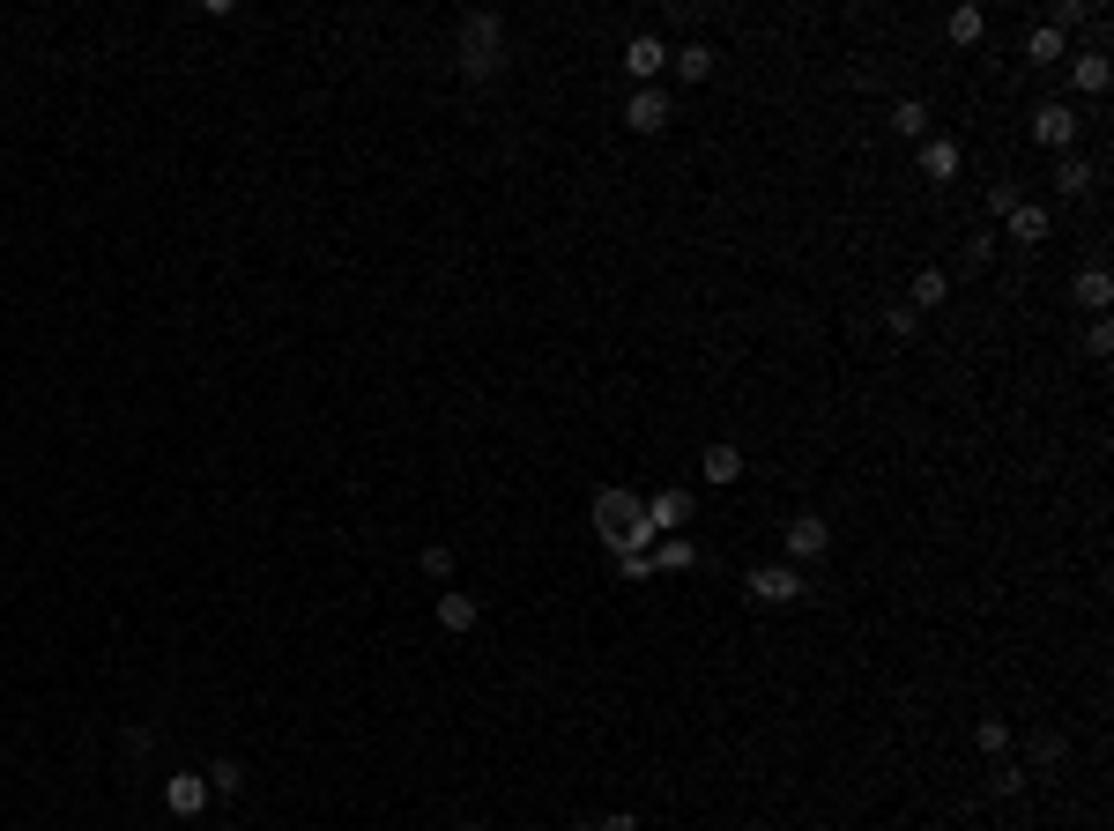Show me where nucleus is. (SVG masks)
Listing matches in <instances>:
<instances>
[{"mask_svg": "<svg viewBox=\"0 0 1114 831\" xmlns=\"http://www.w3.org/2000/svg\"><path fill=\"white\" fill-rule=\"evenodd\" d=\"M624 579L646 587V579H654V557H646V550H624Z\"/></svg>", "mask_w": 1114, "mask_h": 831, "instance_id": "27", "label": "nucleus"}, {"mask_svg": "<svg viewBox=\"0 0 1114 831\" xmlns=\"http://www.w3.org/2000/svg\"><path fill=\"white\" fill-rule=\"evenodd\" d=\"M921 178H937V186H943V178H959V142H929V148H921Z\"/></svg>", "mask_w": 1114, "mask_h": 831, "instance_id": "14", "label": "nucleus"}, {"mask_svg": "<svg viewBox=\"0 0 1114 831\" xmlns=\"http://www.w3.org/2000/svg\"><path fill=\"white\" fill-rule=\"evenodd\" d=\"M1070 74H1077V90H1085V98H1100V90L1114 82V74H1107V52H1085V60H1077Z\"/></svg>", "mask_w": 1114, "mask_h": 831, "instance_id": "20", "label": "nucleus"}, {"mask_svg": "<svg viewBox=\"0 0 1114 831\" xmlns=\"http://www.w3.org/2000/svg\"><path fill=\"white\" fill-rule=\"evenodd\" d=\"M417 564H423V579H446V572H453V550H439V542H431Z\"/></svg>", "mask_w": 1114, "mask_h": 831, "instance_id": "28", "label": "nucleus"}, {"mask_svg": "<svg viewBox=\"0 0 1114 831\" xmlns=\"http://www.w3.org/2000/svg\"><path fill=\"white\" fill-rule=\"evenodd\" d=\"M1033 142L1070 148V142H1077V112H1070L1063 98H1055V104H1040V112H1033Z\"/></svg>", "mask_w": 1114, "mask_h": 831, "instance_id": "7", "label": "nucleus"}, {"mask_svg": "<svg viewBox=\"0 0 1114 831\" xmlns=\"http://www.w3.org/2000/svg\"><path fill=\"white\" fill-rule=\"evenodd\" d=\"M698 468H706V483H720V490L743 483V453H736V445H706V461H698Z\"/></svg>", "mask_w": 1114, "mask_h": 831, "instance_id": "13", "label": "nucleus"}, {"mask_svg": "<svg viewBox=\"0 0 1114 831\" xmlns=\"http://www.w3.org/2000/svg\"><path fill=\"white\" fill-rule=\"evenodd\" d=\"M825 550H832V527L817 513H795L788 520V557H825Z\"/></svg>", "mask_w": 1114, "mask_h": 831, "instance_id": "8", "label": "nucleus"}, {"mask_svg": "<svg viewBox=\"0 0 1114 831\" xmlns=\"http://www.w3.org/2000/svg\"><path fill=\"white\" fill-rule=\"evenodd\" d=\"M662 68H668V45L654 38V30H640V38L624 45V74H632L640 90H654V74H662Z\"/></svg>", "mask_w": 1114, "mask_h": 831, "instance_id": "5", "label": "nucleus"}, {"mask_svg": "<svg viewBox=\"0 0 1114 831\" xmlns=\"http://www.w3.org/2000/svg\"><path fill=\"white\" fill-rule=\"evenodd\" d=\"M646 557H654V572H692V564H698V542H684V535H662L654 550H646Z\"/></svg>", "mask_w": 1114, "mask_h": 831, "instance_id": "11", "label": "nucleus"}, {"mask_svg": "<svg viewBox=\"0 0 1114 831\" xmlns=\"http://www.w3.org/2000/svg\"><path fill=\"white\" fill-rule=\"evenodd\" d=\"M973 742H981L989 758H1003V750H1011V720H981V728H973Z\"/></svg>", "mask_w": 1114, "mask_h": 831, "instance_id": "23", "label": "nucleus"}, {"mask_svg": "<svg viewBox=\"0 0 1114 831\" xmlns=\"http://www.w3.org/2000/svg\"><path fill=\"white\" fill-rule=\"evenodd\" d=\"M1011 238H1018V245H1040V238H1047V208L1018 201V208H1011Z\"/></svg>", "mask_w": 1114, "mask_h": 831, "instance_id": "16", "label": "nucleus"}, {"mask_svg": "<svg viewBox=\"0 0 1114 831\" xmlns=\"http://www.w3.org/2000/svg\"><path fill=\"white\" fill-rule=\"evenodd\" d=\"M795 594H803L795 564H758V572H750V602H766V609H788Z\"/></svg>", "mask_w": 1114, "mask_h": 831, "instance_id": "4", "label": "nucleus"}, {"mask_svg": "<svg viewBox=\"0 0 1114 831\" xmlns=\"http://www.w3.org/2000/svg\"><path fill=\"white\" fill-rule=\"evenodd\" d=\"M461 831H483V824H461Z\"/></svg>", "mask_w": 1114, "mask_h": 831, "instance_id": "29", "label": "nucleus"}, {"mask_svg": "<svg viewBox=\"0 0 1114 831\" xmlns=\"http://www.w3.org/2000/svg\"><path fill=\"white\" fill-rule=\"evenodd\" d=\"M238 787H246V772H238L231 758H216V765H208V794H238Z\"/></svg>", "mask_w": 1114, "mask_h": 831, "instance_id": "24", "label": "nucleus"}, {"mask_svg": "<svg viewBox=\"0 0 1114 831\" xmlns=\"http://www.w3.org/2000/svg\"><path fill=\"white\" fill-rule=\"evenodd\" d=\"M891 134H907V142H914V134H929V104H921V98H899V104H891Z\"/></svg>", "mask_w": 1114, "mask_h": 831, "instance_id": "17", "label": "nucleus"}, {"mask_svg": "<svg viewBox=\"0 0 1114 831\" xmlns=\"http://www.w3.org/2000/svg\"><path fill=\"white\" fill-rule=\"evenodd\" d=\"M1018 201H1025V194H1018V178H995V186H989V208H995V216H1011Z\"/></svg>", "mask_w": 1114, "mask_h": 831, "instance_id": "25", "label": "nucleus"}, {"mask_svg": "<svg viewBox=\"0 0 1114 831\" xmlns=\"http://www.w3.org/2000/svg\"><path fill=\"white\" fill-rule=\"evenodd\" d=\"M943 297H951V275H943V268H921L914 290H907V305H914V312H937Z\"/></svg>", "mask_w": 1114, "mask_h": 831, "instance_id": "12", "label": "nucleus"}, {"mask_svg": "<svg viewBox=\"0 0 1114 831\" xmlns=\"http://www.w3.org/2000/svg\"><path fill=\"white\" fill-rule=\"evenodd\" d=\"M914 305H885V327H891V335H899V342H907V335H914Z\"/></svg>", "mask_w": 1114, "mask_h": 831, "instance_id": "26", "label": "nucleus"}, {"mask_svg": "<svg viewBox=\"0 0 1114 831\" xmlns=\"http://www.w3.org/2000/svg\"><path fill=\"white\" fill-rule=\"evenodd\" d=\"M624 126H632V134H662V126H668V98H662V90H632Z\"/></svg>", "mask_w": 1114, "mask_h": 831, "instance_id": "9", "label": "nucleus"}, {"mask_svg": "<svg viewBox=\"0 0 1114 831\" xmlns=\"http://www.w3.org/2000/svg\"><path fill=\"white\" fill-rule=\"evenodd\" d=\"M1107 297H1114L1107 268H1085V275H1077V305H1085V312H1107Z\"/></svg>", "mask_w": 1114, "mask_h": 831, "instance_id": "19", "label": "nucleus"}, {"mask_svg": "<svg viewBox=\"0 0 1114 831\" xmlns=\"http://www.w3.org/2000/svg\"><path fill=\"white\" fill-rule=\"evenodd\" d=\"M476 616H483V609H476V594H439V624H446V632H476Z\"/></svg>", "mask_w": 1114, "mask_h": 831, "instance_id": "15", "label": "nucleus"}, {"mask_svg": "<svg viewBox=\"0 0 1114 831\" xmlns=\"http://www.w3.org/2000/svg\"><path fill=\"white\" fill-rule=\"evenodd\" d=\"M1063 52H1070V38L1055 23H1040L1033 38H1025V60H1033V68H1063Z\"/></svg>", "mask_w": 1114, "mask_h": 831, "instance_id": "10", "label": "nucleus"}, {"mask_svg": "<svg viewBox=\"0 0 1114 831\" xmlns=\"http://www.w3.org/2000/svg\"><path fill=\"white\" fill-rule=\"evenodd\" d=\"M981 30H989L981 8H951V45H981Z\"/></svg>", "mask_w": 1114, "mask_h": 831, "instance_id": "22", "label": "nucleus"}, {"mask_svg": "<svg viewBox=\"0 0 1114 831\" xmlns=\"http://www.w3.org/2000/svg\"><path fill=\"white\" fill-rule=\"evenodd\" d=\"M498 30H505V23H498L491 8L461 23V68H469V74H498V68H505V60H498Z\"/></svg>", "mask_w": 1114, "mask_h": 831, "instance_id": "2", "label": "nucleus"}, {"mask_svg": "<svg viewBox=\"0 0 1114 831\" xmlns=\"http://www.w3.org/2000/svg\"><path fill=\"white\" fill-rule=\"evenodd\" d=\"M668 68L684 74V82H706V74H714V45H684V52H668Z\"/></svg>", "mask_w": 1114, "mask_h": 831, "instance_id": "18", "label": "nucleus"}, {"mask_svg": "<svg viewBox=\"0 0 1114 831\" xmlns=\"http://www.w3.org/2000/svg\"><path fill=\"white\" fill-rule=\"evenodd\" d=\"M208 802H216V794H208V772H172V780H164V809H172V817H201Z\"/></svg>", "mask_w": 1114, "mask_h": 831, "instance_id": "6", "label": "nucleus"}, {"mask_svg": "<svg viewBox=\"0 0 1114 831\" xmlns=\"http://www.w3.org/2000/svg\"><path fill=\"white\" fill-rule=\"evenodd\" d=\"M640 513H646V527H654V542H662L692 520V490H654V497H640Z\"/></svg>", "mask_w": 1114, "mask_h": 831, "instance_id": "3", "label": "nucleus"}, {"mask_svg": "<svg viewBox=\"0 0 1114 831\" xmlns=\"http://www.w3.org/2000/svg\"><path fill=\"white\" fill-rule=\"evenodd\" d=\"M594 535L610 542V550H654V527H646L640 513V490H594Z\"/></svg>", "mask_w": 1114, "mask_h": 831, "instance_id": "1", "label": "nucleus"}, {"mask_svg": "<svg viewBox=\"0 0 1114 831\" xmlns=\"http://www.w3.org/2000/svg\"><path fill=\"white\" fill-rule=\"evenodd\" d=\"M1085 186H1092V164H1085V156H1063V164H1055V194H1085Z\"/></svg>", "mask_w": 1114, "mask_h": 831, "instance_id": "21", "label": "nucleus"}]
</instances>
